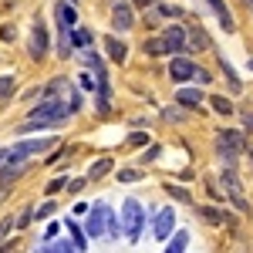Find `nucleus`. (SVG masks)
Returning <instances> with one entry per match:
<instances>
[{
  "label": "nucleus",
  "mask_w": 253,
  "mask_h": 253,
  "mask_svg": "<svg viewBox=\"0 0 253 253\" xmlns=\"http://www.w3.org/2000/svg\"><path fill=\"white\" fill-rule=\"evenodd\" d=\"M142 226H145V213H142V203L128 196V199L122 203V236H125L128 243H138V236H142Z\"/></svg>",
  "instance_id": "1"
},
{
  "label": "nucleus",
  "mask_w": 253,
  "mask_h": 253,
  "mask_svg": "<svg viewBox=\"0 0 253 253\" xmlns=\"http://www.w3.org/2000/svg\"><path fill=\"white\" fill-rule=\"evenodd\" d=\"M243 149H247V145H243V135H240V132H233V128H219V132H216V152H219V159H223L226 169H236V156H240Z\"/></svg>",
  "instance_id": "2"
},
{
  "label": "nucleus",
  "mask_w": 253,
  "mask_h": 253,
  "mask_svg": "<svg viewBox=\"0 0 253 253\" xmlns=\"http://www.w3.org/2000/svg\"><path fill=\"white\" fill-rule=\"evenodd\" d=\"M68 115H71V112L64 108V101H61V98H44L41 105H34V108L27 112V122H44V125H51V128H54V125H61Z\"/></svg>",
  "instance_id": "3"
},
{
  "label": "nucleus",
  "mask_w": 253,
  "mask_h": 253,
  "mask_svg": "<svg viewBox=\"0 0 253 253\" xmlns=\"http://www.w3.org/2000/svg\"><path fill=\"white\" fill-rule=\"evenodd\" d=\"M54 145H58V138H24V142L7 149V166H24L27 156H41V152H47Z\"/></svg>",
  "instance_id": "4"
},
{
  "label": "nucleus",
  "mask_w": 253,
  "mask_h": 253,
  "mask_svg": "<svg viewBox=\"0 0 253 253\" xmlns=\"http://www.w3.org/2000/svg\"><path fill=\"white\" fill-rule=\"evenodd\" d=\"M105 216H108V203H95L88 210V219H84V236L88 240H101L105 236Z\"/></svg>",
  "instance_id": "5"
},
{
  "label": "nucleus",
  "mask_w": 253,
  "mask_h": 253,
  "mask_svg": "<svg viewBox=\"0 0 253 253\" xmlns=\"http://www.w3.org/2000/svg\"><path fill=\"white\" fill-rule=\"evenodd\" d=\"M223 186H226V196H230V203H233L240 213H250V203H247V196H243V186H240V179H236L233 169H223Z\"/></svg>",
  "instance_id": "6"
},
{
  "label": "nucleus",
  "mask_w": 253,
  "mask_h": 253,
  "mask_svg": "<svg viewBox=\"0 0 253 253\" xmlns=\"http://www.w3.org/2000/svg\"><path fill=\"white\" fill-rule=\"evenodd\" d=\"M162 44H166V51H169V54H175V58H182V51H189L186 31H182L179 24H169V27H166V34H162Z\"/></svg>",
  "instance_id": "7"
},
{
  "label": "nucleus",
  "mask_w": 253,
  "mask_h": 253,
  "mask_svg": "<svg viewBox=\"0 0 253 253\" xmlns=\"http://www.w3.org/2000/svg\"><path fill=\"white\" fill-rule=\"evenodd\" d=\"M172 230H175V210H172V206H166V210H159L156 219H152V236H156V240H166V243H169Z\"/></svg>",
  "instance_id": "8"
},
{
  "label": "nucleus",
  "mask_w": 253,
  "mask_h": 253,
  "mask_svg": "<svg viewBox=\"0 0 253 253\" xmlns=\"http://www.w3.org/2000/svg\"><path fill=\"white\" fill-rule=\"evenodd\" d=\"M47 54V27L41 24V20H34V27H31V58H44Z\"/></svg>",
  "instance_id": "9"
},
{
  "label": "nucleus",
  "mask_w": 253,
  "mask_h": 253,
  "mask_svg": "<svg viewBox=\"0 0 253 253\" xmlns=\"http://www.w3.org/2000/svg\"><path fill=\"white\" fill-rule=\"evenodd\" d=\"M196 75V64L189 58H172L169 61V78L175 81V84H182V81H189Z\"/></svg>",
  "instance_id": "10"
},
{
  "label": "nucleus",
  "mask_w": 253,
  "mask_h": 253,
  "mask_svg": "<svg viewBox=\"0 0 253 253\" xmlns=\"http://www.w3.org/2000/svg\"><path fill=\"white\" fill-rule=\"evenodd\" d=\"M112 27L115 31H132L135 27V14H132L128 3H115L112 7Z\"/></svg>",
  "instance_id": "11"
},
{
  "label": "nucleus",
  "mask_w": 253,
  "mask_h": 253,
  "mask_svg": "<svg viewBox=\"0 0 253 253\" xmlns=\"http://www.w3.org/2000/svg\"><path fill=\"white\" fill-rule=\"evenodd\" d=\"M210 10H213L216 17H219V24H223V31L226 34H233L236 31V24H233V14H230V7H226V0H203Z\"/></svg>",
  "instance_id": "12"
},
{
  "label": "nucleus",
  "mask_w": 253,
  "mask_h": 253,
  "mask_svg": "<svg viewBox=\"0 0 253 253\" xmlns=\"http://www.w3.org/2000/svg\"><path fill=\"white\" fill-rule=\"evenodd\" d=\"M175 105H182V108H199V105H203V91H199V88H179V91H175Z\"/></svg>",
  "instance_id": "13"
},
{
  "label": "nucleus",
  "mask_w": 253,
  "mask_h": 253,
  "mask_svg": "<svg viewBox=\"0 0 253 253\" xmlns=\"http://www.w3.org/2000/svg\"><path fill=\"white\" fill-rule=\"evenodd\" d=\"M105 51H108V58L118 61V64L128 58V47H125V44H122V41H118L115 34H108V38H105Z\"/></svg>",
  "instance_id": "14"
},
{
  "label": "nucleus",
  "mask_w": 253,
  "mask_h": 253,
  "mask_svg": "<svg viewBox=\"0 0 253 253\" xmlns=\"http://www.w3.org/2000/svg\"><path fill=\"white\" fill-rule=\"evenodd\" d=\"M199 216H203L206 223H216V226L230 223V213H226V210H216V206H199Z\"/></svg>",
  "instance_id": "15"
},
{
  "label": "nucleus",
  "mask_w": 253,
  "mask_h": 253,
  "mask_svg": "<svg viewBox=\"0 0 253 253\" xmlns=\"http://www.w3.org/2000/svg\"><path fill=\"white\" fill-rule=\"evenodd\" d=\"M64 226H68V233H71V243H75V250L84 253V247H88V236H84V230H78V223H75V219H64Z\"/></svg>",
  "instance_id": "16"
},
{
  "label": "nucleus",
  "mask_w": 253,
  "mask_h": 253,
  "mask_svg": "<svg viewBox=\"0 0 253 253\" xmlns=\"http://www.w3.org/2000/svg\"><path fill=\"white\" fill-rule=\"evenodd\" d=\"M186 247H189V233L179 230V233H172V240L166 243V250H162V253H186Z\"/></svg>",
  "instance_id": "17"
},
{
  "label": "nucleus",
  "mask_w": 253,
  "mask_h": 253,
  "mask_svg": "<svg viewBox=\"0 0 253 253\" xmlns=\"http://www.w3.org/2000/svg\"><path fill=\"white\" fill-rule=\"evenodd\" d=\"M112 166H115V159H98L95 166L88 169V182H98L101 175H108V172H112Z\"/></svg>",
  "instance_id": "18"
},
{
  "label": "nucleus",
  "mask_w": 253,
  "mask_h": 253,
  "mask_svg": "<svg viewBox=\"0 0 253 253\" xmlns=\"http://www.w3.org/2000/svg\"><path fill=\"white\" fill-rule=\"evenodd\" d=\"M142 51H145L149 58H162V54H169V51H166V44H162V38H149V41H142Z\"/></svg>",
  "instance_id": "19"
},
{
  "label": "nucleus",
  "mask_w": 253,
  "mask_h": 253,
  "mask_svg": "<svg viewBox=\"0 0 253 253\" xmlns=\"http://www.w3.org/2000/svg\"><path fill=\"white\" fill-rule=\"evenodd\" d=\"M91 41H95V34H91V31H88V27H75V34H71V44H75V47H88V44H91Z\"/></svg>",
  "instance_id": "20"
},
{
  "label": "nucleus",
  "mask_w": 253,
  "mask_h": 253,
  "mask_svg": "<svg viewBox=\"0 0 253 253\" xmlns=\"http://www.w3.org/2000/svg\"><path fill=\"white\" fill-rule=\"evenodd\" d=\"M105 233L112 236V240H118V236H122V223H118V216L112 213V210H108V216H105Z\"/></svg>",
  "instance_id": "21"
},
{
  "label": "nucleus",
  "mask_w": 253,
  "mask_h": 253,
  "mask_svg": "<svg viewBox=\"0 0 253 253\" xmlns=\"http://www.w3.org/2000/svg\"><path fill=\"white\" fill-rule=\"evenodd\" d=\"M14 88H17V78H14V75H3V78H0V101L14 95Z\"/></svg>",
  "instance_id": "22"
},
{
  "label": "nucleus",
  "mask_w": 253,
  "mask_h": 253,
  "mask_svg": "<svg viewBox=\"0 0 253 253\" xmlns=\"http://www.w3.org/2000/svg\"><path fill=\"white\" fill-rule=\"evenodd\" d=\"M10 230H17V216H3V219H0V247H3V240H7V233H10Z\"/></svg>",
  "instance_id": "23"
},
{
  "label": "nucleus",
  "mask_w": 253,
  "mask_h": 253,
  "mask_svg": "<svg viewBox=\"0 0 253 253\" xmlns=\"http://www.w3.org/2000/svg\"><path fill=\"white\" fill-rule=\"evenodd\" d=\"M210 105H213V108L219 112V115H230V112H233V101H230V98H223V95L210 98Z\"/></svg>",
  "instance_id": "24"
},
{
  "label": "nucleus",
  "mask_w": 253,
  "mask_h": 253,
  "mask_svg": "<svg viewBox=\"0 0 253 253\" xmlns=\"http://www.w3.org/2000/svg\"><path fill=\"white\" fill-rule=\"evenodd\" d=\"M44 253H78V250H75V243H68V240H58V243L44 247Z\"/></svg>",
  "instance_id": "25"
},
{
  "label": "nucleus",
  "mask_w": 253,
  "mask_h": 253,
  "mask_svg": "<svg viewBox=\"0 0 253 253\" xmlns=\"http://www.w3.org/2000/svg\"><path fill=\"white\" fill-rule=\"evenodd\" d=\"M166 193L172 196L175 203H193V196L186 193V189H182V186H166Z\"/></svg>",
  "instance_id": "26"
},
{
  "label": "nucleus",
  "mask_w": 253,
  "mask_h": 253,
  "mask_svg": "<svg viewBox=\"0 0 253 253\" xmlns=\"http://www.w3.org/2000/svg\"><path fill=\"white\" fill-rule=\"evenodd\" d=\"M186 41H189L193 47H206V44H210V41H206V34H203V27H199V31H189V34H186Z\"/></svg>",
  "instance_id": "27"
},
{
  "label": "nucleus",
  "mask_w": 253,
  "mask_h": 253,
  "mask_svg": "<svg viewBox=\"0 0 253 253\" xmlns=\"http://www.w3.org/2000/svg\"><path fill=\"white\" fill-rule=\"evenodd\" d=\"M68 186H71V182H68V175H64V179H54V182L44 186V189H47V196H54V193H61V189H68Z\"/></svg>",
  "instance_id": "28"
},
{
  "label": "nucleus",
  "mask_w": 253,
  "mask_h": 253,
  "mask_svg": "<svg viewBox=\"0 0 253 253\" xmlns=\"http://www.w3.org/2000/svg\"><path fill=\"white\" fill-rule=\"evenodd\" d=\"M51 213H54V203H44L34 210V219H51Z\"/></svg>",
  "instance_id": "29"
},
{
  "label": "nucleus",
  "mask_w": 253,
  "mask_h": 253,
  "mask_svg": "<svg viewBox=\"0 0 253 253\" xmlns=\"http://www.w3.org/2000/svg\"><path fill=\"white\" fill-rule=\"evenodd\" d=\"M31 219H34V210H31V206H27V210H20V216H17V230H24Z\"/></svg>",
  "instance_id": "30"
},
{
  "label": "nucleus",
  "mask_w": 253,
  "mask_h": 253,
  "mask_svg": "<svg viewBox=\"0 0 253 253\" xmlns=\"http://www.w3.org/2000/svg\"><path fill=\"white\" fill-rule=\"evenodd\" d=\"M138 175H142L138 169H122V172H118V182H135Z\"/></svg>",
  "instance_id": "31"
},
{
  "label": "nucleus",
  "mask_w": 253,
  "mask_h": 253,
  "mask_svg": "<svg viewBox=\"0 0 253 253\" xmlns=\"http://www.w3.org/2000/svg\"><path fill=\"white\" fill-rule=\"evenodd\" d=\"M193 78L199 81V84H210V81H213V75H210L206 68H196V75H193Z\"/></svg>",
  "instance_id": "32"
},
{
  "label": "nucleus",
  "mask_w": 253,
  "mask_h": 253,
  "mask_svg": "<svg viewBox=\"0 0 253 253\" xmlns=\"http://www.w3.org/2000/svg\"><path fill=\"white\" fill-rule=\"evenodd\" d=\"M10 189H14V182H0V203H3V196H10Z\"/></svg>",
  "instance_id": "33"
},
{
  "label": "nucleus",
  "mask_w": 253,
  "mask_h": 253,
  "mask_svg": "<svg viewBox=\"0 0 253 253\" xmlns=\"http://www.w3.org/2000/svg\"><path fill=\"white\" fill-rule=\"evenodd\" d=\"M159 156V145H152V149H149V152H145V156H142V162H152V159Z\"/></svg>",
  "instance_id": "34"
},
{
  "label": "nucleus",
  "mask_w": 253,
  "mask_h": 253,
  "mask_svg": "<svg viewBox=\"0 0 253 253\" xmlns=\"http://www.w3.org/2000/svg\"><path fill=\"white\" fill-rule=\"evenodd\" d=\"M0 38H3V41H14V27H0Z\"/></svg>",
  "instance_id": "35"
},
{
  "label": "nucleus",
  "mask_w": 253,
  "mask_h": 253,
  "mask_svg": "<svg viewBox=\"0 0 253 253\" xmlns=\"http://www.w3.org/2000/svg\"><path fill=\"white\" fill-rule=\"evenodd\" d=\"M58 230H61L58 223H51V226H47V236H44V240H54V236H58Z\"/></svg>",
  "instance_id": "36"
},
{
  "label": "nucleus",
  "mask_w": 253,
  "mask_h": 253,
  "mask_svg": "<svg viewBox=\"0 0 253 253\" xmlns=\"http://www.w3.org/2000/svg\"><path fill=\"white\" fill-rule=\"evenodd\" d=\"M243 122H247V128L253 132V115H243Z\"/></svg>",
  "instance_id": "37"
},
{
  "label": "nucleus",
  "mask_w": 253,
  "mask_h": 253,
  "mask_svg": "<svg viewBox=\"0 0 253 253\" xmlns=\"http://www.w3.org/2000/svg\"><path fill=\"white\" fill-rule=\"evenodd\" d=\"M14 250V243H3V247H0V253H10Z\"/></svg>",
  "instance_id": "38"
},
{
  "label": "nucleus",
  "mask_w": 253,
  "mask_h": 253,
  "mask_svg": "<svg viewBox=\"0 0 253 253\" xmlns=\"http://www.w3.org/2000/svg\"><path fill=\"white\" fill-rule=\"evenodd\" d=\"M3 162H7V149H0V166H3Z\"/></svg>",
  "instance_id": "39"
},
{
  "label": "nucleus",
  "mask_w": 253,
  "mask_h": 253,
  "mask_svg": "<svg viewBox=\"0 0 253 253\" xmlns=\"http://www.w3.org/2000/svg\"><path fill=\"white\" fill-rule=\"evenodd\" d=\"M138 3H142V7H145V3H156V0H138Z\"/></svg>",
  "instance_id": "40"
},
{
  "label": "nucleus",
  "mask_w": 253,
  "mask_h": 253,
  "mask_svg": "<svg viewBox=\"0 0 253 253\" xmlns=\"http://www.w3.org/2000/svg\"><path fill=\"white\" fill-rule=\"evenodd\" d=\"M64 3H71V7H75V3H78V0H64Z\"/></svg>",
  "instance_id": "41"
},
{
  "label": "nucleus",
  "mask_w": 253,
  "mask_h": 253,
  "mask_svg": "<svg viewBox=\"0 0 253 253\" xmlns=\"http://www.w3.org/2000/svg\"><path fill=\"white\" fill-rule=\"evenodd\" d=\"M247 152H250V159H253V145H250V149H247Z\"/></svg>",
  "instance_id": "42"
},
{
  "label": "nucleus",
  "mask_w": 253,
  "mask_h": 253,
  "mask_svg": "<svg viewBox=\"0 0 253 253\" xmlns=\"http://www.w3.org/2000/svg\"><path fill=\"white\" fill-rule=\"evenodd\" d=\"M250 71H253V58H250Z\"/></svg>",
  "instance_id": "43"
}]
</instances>
